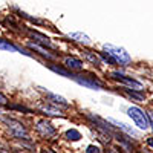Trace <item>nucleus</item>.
Masks as SVG:
<instances>
[{
	"label": "nucleus",
	"instance_id": "obj_1",
	"mask_svg": "<svg viewBox=\"0 0 153 153\" xmlns=\"http://www.w3.org/2000/svg\"><path fill=\"white\" fill-rule=\"evenodd\" d=\"M127 113H129V117L133 120V123L139 127V129L146 130L147 127L150 126V123H149V115H147V113H144L139 107L132 106V107L127 109Z\"/></svg>",
	"mask_w": 153,
	"mask_h": 153
},
{
	"label": "nucleus",
	"instance_id": "obj_2",
	"mask_svg": "<svg viewBox=\"0 0 153 153\" xmlns=\"http://www.w3.org/2000/svg\"><path fill=\"white\" fill-rule=\"evenodd\" d=\"M104 51H106V52H109L115 58V61L120 63V65H129V63L132 61L130 55L127 54L123 48L113 46V45H104Z\"/></svg>",
	"mask_w": 153,
	"mask_h": 153
},
{
	"label": "nucleus",
	"instance_id": "obj_3",
	"mask_svg": "<svg viewBox=\"0 0 153 153\" xmlns=\"http://www.w3.org/2000/svg\"><path fill=\"white\" fill-rule=\"evenodd\" d=\"M112 78H113V80H117V81H120V83L127 84L129 87H132L133 91H141V89H143V84L139 83V81H136V80L130 78V76H126L124 74H120V72H112Z\"/></svg>",
	"mask_w": 153,
	"mask_h": 153
},
{
	"label": "nucleus",
	"instance_id": "obj_4",
	"mask_svg": "<svg viewBox=\"0 0 153 153\" xmlns=\"http://www.w3.org/2000/svg\"><path fill=\"white\" fill-rule=\"evenodd\" d=\"M72 78L78 83V84H81V86H84V87H89V89H95V91H100L101 89V83L100 81H97L94 76H81V75H72Z\"/></svg>",
	"mask_w": 153,
	"mask_h": 153
},
{
	"label": "nucleus",
	"instance_id": "obj_5",
	"mask_svg": "<svg viewBox=\"0 0 153 153\" xmlns=\"http://www.w3.org/2000/svg\"><path fill=\"white\" fill-rule=\"evenodd\" d=\"M6 123H8L9 129H11V132H12V135H14V136L23 138V139L28 138V133H26V130H25L23 124H20L19 121H14V120H8Z\"/></svg>",
	"mask_w": 153,
	"mask_h": 153
},
{
	"label": "nucleus",
	"instance_id": "obj_6",
	"mask_svg": "<svg viewBox=\"0 0 153 153\" xmlns=\"http://www.w3.org/2000/svg\"><path fill=\"white\" fill-rule=\"evenodd\" d=\"M37 130L40 132L43 136H46V138L55 135V129L52 127V124H51L49 121H45V120H42V121L37 123Z\"/></svg>",
	"mask_w": 153,
	"mask_h": 153
},
{
	"label": "nucleus",
	"instance_id": "obj_7",
	"mask_svg": "<svg viewBox=\"0 0 153 153\" xmlns=\"http://www.w3.org/2000/svg\"><path fill=\"white\" fill-rule=\"evenodd\" d=\"M65 66L71 71H81L83 69V61L78 60V58H74V57H69L65 60Z\"/></svg>",
	"mask_w": 153,
	"mask_h": 153
},
{
	"label": "nucleus",
	"instance_id": "obj_8",
	"mask_svg": "<svg viewBox=\"0 0 153 153\" xmlns=\"http://www.w3.org/2000/svg\"><path fill=\"white\" fill-rule=\"evenodd\" d=\"M0 49L2 51H9V52H20V49L17 46L9 43L8 40H3V38H0Z\"/></svg>",
	"mask_w": 153,
	"mask_h": 153
},
{
	"label": "nucleus",
	"instance_id": "obj_9",
	"mask_svg": "<svg viewBox=\"0 0 153 153\" xmlns=\"http://www.w3.org/2000/svg\"><path fill=\"white\" fill-rule=\"evenodd\" d=\"M48 94V97H49V100L52 101L54 104H60V106H63V107H68L69 104L66 103V100L63 98V97H60V95H55V94H51V92H46Z\"/></svg>",
	"mask_w": 153,
	"mask_h": 153
},
{
	"label": "nucleus",
	"instance_id": "obj_10",
	"mask_svg": "<svg viewBox=\"0 0 153 153\" xmlns=\"http://www.w3.org/2000/svg\"><path fill=\"white\" fill-rule=\"evenodd\" d=\"M69 38L76 40V42H80V43H84V45L91 43V38H89L87 35H84V34H81V32H72V34H69Z\"/></svg>",
	"mask_w": 153,
	"mask_h": 153
},
{
	"label": "nucleus",
	"instance_id": "obj_11",
	"mask_svg": "<svg viewBox=\"0 0 153 153\" xmlns=\"http://www.w3.org/2000/svg\"><path fill=\"white\" fill-rule=\"evenodd\" d=\"M112 124H115L117 127H120V129H123L126 133H129V135H132V136H135L136 138V133H135V130L133 129H130V127H127L126 124H123V123H120V121H115V120H109Z\"/></svg>",
	"mask_w": 153,
	"mask_h": 153
},
{
	"label": "nucleus",
	"instance_id": "obj_12",
	"mask_svg": "<svg viewBox=\"0 0 153 153\" xmlns=\"http://www.w3.org/2000/svg\"><path fill=\"white\" fill-rule=\"evenodd\" d=\"M66 138L71 139V141H78V139L81 138V133L78 130H75V129H69L66 132Z\"/></svg>",
	"mask_w": 153,
	"mask_h": 153
},
{
	"label": "nucleus",
	"instance_id": "obj_13",
	"mask_svg": "<svg viewBox=\"0 0 153 153\" xmlns=\"http://www.w3.org/2000/svg\"><path fill=\"white\" fill-rule=\"evenodd\" d=\"M51 71H54V72H57V74H60V75H63V76H68V78H72V72H69V71H66V69H63V68H58V66H51Z\"/></svg>",
	"mask_w": 153,
	"mask_h": 153
},
{
	"label": "nucleus",
	"instance_id": "obj_14",
	"mask_svg": "<svg viewBox=\"0 0 153 153\" xmlns=\"http://www.w3.org/2000/svg\"><path fill=\"white\" fill-rule=\"evenodd\" d=\"M84 57L89 60V61H92L94 65H100L101 63V58L98 57V55H95V54H92L91 51H84Z\"/></svg>",
	"mask_w": 153,
	"mask_h": 153
},
{
	"label": "nucleus",
	"instance_id": "obj_15",
	"mask_svg": "<svg viewBox=\"0 0 153 153\" xmlns=\"http://www.w3.org/2000/svg\"><path fill=\"white\" fill-rule=\"evenodd\" d=\"M29 48L31 49H34V51H37L38 54H42L43 57H46V58H52V55H51L49 52H46V51L43 49V48H40L38 45H34V43H29Z\"/></svg>",
	"mask_w": 153,
	"mask_h": 153
},
{
	"label": "nucleus",
	"instance_id": "obj_16",
	"mask_svg": "<svg viewBox=\"0 0 153 153\" xmlns=\"http://www.w3.org/2000/svg\"><path fill=\"white\" fill-rule=\"evenodd\" d=\"M42 110L46 112L48 115H54V117H63V113H61L60 109H57V107H49V106H46V107H43Z\"/></svg>",
	"mask_w": 153,
	"mask_h": 153
},
{
	"label": "nucleus",
	"instance_id": "obj_17",
	"mask_svg": "<svg viewBox=\"0 0 153 153\" xmlns=\"http://www.w3.org/2000/svg\"><path fill=\"white\" fill-rule=\"evenodd\" d=\"M32 37L38 38V42H40L42 45H46V46H52V45H51V42H49V38H48V37H45V35H42V34H38V32H32Z\"/></svg>",
	"mask_w": 153,
	"mask_h": 153
},
{
	"label": "nucleus",
	"instance_id": "obj_18",
	"mask_svg": "<svg viewBox=\"0 0 153 153\" xmlns=\"http://www.w3.org/2000/svg\"><path fill=\"white\" fill-rule=\"evenodd\" d=\"M101 58H103L106 63H110V65H115V63H117V61H115V58L109 52H101Z\"/></svg>",
	"mask_w": 153,
	"mask_h": 153
},
{
	"label": "nucleus",
	"instance_id": "obj_19",
	"mask_svg": "<svg viewBox=\"0 0 153 153\" xmlns=\"http://www.w3.org/2000/svg\"><path fill=\"white\" fill-rule=\"evenodd\" d=\"M86 152H87V153H100V152H101V149H100V147H97V146H89V147L86 149Z\"/></svg>",
	"mask_w": 153,
	"mask_h": 153
},
{
	"label": "nucleus",
	"instance_id": "obj_20",
	"mask_svg": "<svg viewBox=\"0 0 153 153\" xmlns=\"http://www.w3.org/2000/svg\"><path fill=\"white\" fill-rule=\"evenodd\" d=\"M126 92L129 94L130 97H133V98H136V100H143V95H139V94H136V92H133V91H130V89H126Z\"/></svg>",
	"mask_w": 153,
	"mask_h": 153
},
{
	"label": "nucleus",
	"instance_id": "obj_21",
	"mask_svg": "<svg viewBox=\"0 0 153 153\" xmlns=\"http://www.w3.org/2000/svg\"><path fill=\"white\" fill-rule=\"evenodd\" d=\"M8 103V100H6V97L5 95H2V94H0V106H2V104H6Z\"/></svg>",
	"mask_w": 153,
	"mask_h": 153
},
{
	"label": "nucleus",
	"instance_id": "obj_22",
	"mask_svg": "<svg viewBox=\"0 0 153 153\" xmlns=\"http://www.w3.org/2000/svg\"><path fill=\"white\" fill-rule=\"evenodd\" d=\"M149 123H150L152 129H153V112H150V113H149Z\"/></svg>",
	"mask_w": 153,
	"mask_h": 153
},
{
	"label": "nucleus",
	"instance_id": "obj_23",
	"mask_svg": "<svg viewBox=\"0 0 153 153\" xmlns=\"http://www.w3.org/2000/svg\"><path fill=\"white\" fill-rule=\"evenodd\" d=\"M147 144H149L150 147H153V138H149V139H147Z\"/></svg>",
	"mask_w": 153,
	"mask_h": 153
}]
</instances>
